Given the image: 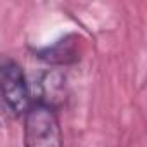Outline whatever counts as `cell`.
<instances>
[{"instance_id": "obj_1", "label": "cell", "mask_w": 147, "mask_h": 147, "mask_svg": "<svg viewBox=\"0 0 147 147\" xmlns=\"http://www.w3.org/2000/svg\"><path fill=\"white\" fill-rule=\"evenodd\" d=\"M23 144L24 147H64L57 109L38 100L31 102L23 116Z\"/></svg>"}, {"instance_id": "obj_2", "label": "cell", "mask_w": 147, "mask_h": 147, "mask_svg": "<svg viewBox=\"0 0 147 147\" xmlns=\"http://www.w3.org/2000/svg\"><path fill=\"white\" fill-rule=\"evenodd\" d=\"M0 97L5 107L18 118L24 116L31 104L30 87L23 67L18 61L4 54H0Z\"/></svg>"}, {"instance_id": "obj_3", "label": "cell", "mask_w": 147, "mask_h": 147, "mask_svg": "<svg viewBox=\"0 0 147 147\" xmlns=\"http://www.w3.org/2000/svg\"><path fill=\"white\" fill-rule=\"evenodd\" d=\"M78 38L75 35H69L62 40H59L57 43L45 47V49H38L35 50V54L50 62V64H71L76 62L80 59V50H78Z\"/></svg>"}, {"instance_id": "obj_4", "label": "cell", "mask_w": 147, "mask_h": 147, "mask_svg": "<svg viewBox=\"0 0 147 147\" xmlns=\"http://www.w3.org/2000/svg\"><path fill=\"white\" fill-rule=\"evenodd\" d=\"M38 102H43L54 109H57L66 99V78L59 71H49L40 78L38 83Z\"/></svg>"}]
</instances>
